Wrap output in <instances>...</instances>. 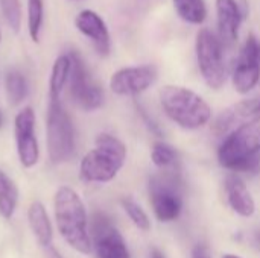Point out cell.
Segmentation results:
<instances>
[{
  "label": "cell",
  "mask_w": 260,
  "mask_h": 258,
  "mask_svg": "<svg viewBox=\"0 0 260 258\" xmlns=\"http://www.w3.org/2000/svg\"><path fill=\"white\" fill-rule=\"evenodd\" d=\"M90 233L91 246L98 258H131L122 234L105 214L93 216Z\"/></svg>",
  "instance_id": "9c48e42d"
},
{
  "label": "cell",
  "mask_w": 260,
  "mask_h": 258,
  "mask_svg": "<svg viewBox=\"0 0 260 258\" xmlns=\"http://www.w3.org/2000/svg\"><path fill=\"white\" fill-rule=\"evenodd\" d=\"M222 258H241L239 255H235V254H225Z\"/></svg>",
  "instance_id": "83f0119b"
},
{
  "label": "cell",
  "mask_w": 260,
  "mask_h": 258,
  "mask_svg": "<svg viewBox=\"0 0 260 258\" xmlns=\"http://www.w3.org/2000/svg\"><path fill=\"white\" fill-rule=\"evenodd\" d=\"M3 17L14 32L20 30L21 26V5L20 0H0Z\"/></svg>",
  "instance_id": "d4e9b609"
},
{
  "label": "cell",
  "mask_w": 260,
  "mask_h": 258,
  "mask_svg": "<svg viewBox=\"0 0 260 258\" xmlns=\"http://www.w3.org/2000/svg\"><path fill=\"white\" fill-rule=\"evenodd\" d=\"M197 59L200 71L210 88L219 90L227 79V68L224 62L222 43L210 29H201L195 43Z\"/></svg>",
  "instance_id": "8992f818"
},
{
  "label": "cell",
  "mask_w": 260,
  "mask_h": 258,
  "mask_svg": "<svg viewBox=\"0 0 260 258\" xmlns=\"http://www.w3.org/2000/svg\"><path fill=\"white\" fill-rule=\"evenodd\" d=\"M47 151L52 163L67 161L76 146V135L73 122L66 111L61 100H50L47 109Z\"/></svg>",
  "instance_id": "5b68a950"
},
{
  "label": "cell",
  "mask_w": 260,
  "mask_h": 258,
  "mask_svg": "<svg viewBox=\"0 0 260 258\" xmlns=\"http://www.w3.org/2000/svg\"><path fill=\"white\" fill-rule=\"evenodd\" d=\"M260 82V40L250 35L239 52L233 68V87L238 93L247 94Z\"/></svg>",
  "instance_id": "30bf717a"
},
{
  "label": "cell",
  "mask_w": 260,
  "mask_h": 258,
  "mask_svg": "<svg viewBox=\"0 0 260 258\" xmlns=\"http://www.w3.org/2000/svg\"><path fill=\"white\" fill-rule=\"evenodd\" d=\"M192 258H212V255H210V252H209V249L206 246L198 245V246H195V249L192 252Z\"/></svg>",
  "instance_id": "484cf974"
},
{
  "label": "cell",
  "mask_w": 260,
  "mask_h": 258,
  "mask_svg": "<svg viewBox=\"0 0 260 258\" xmlns=\"http://www.w3.org/2000/svg\"><path fill=\"white\" fill-rule=\"evenodd\" d=\"M151 158H152V163L158 169H161V170H171L175 166V163H177V152H175V149L171 144L163 143V141H158L152 148Z\"/></svg>",
  "instance_id": "603a6c76"
},
{
  "label": "cell",
  "mask_w": 260,
  "mask_h": 258,
  "mask_svg": "<svg viewBox=\"0 0 260 258\" xmlns=\"http://www.w3.org/2000/svg\"><path fill=\"white\" fill-rule=\"evenodd\" d=\"M160 103L166 116L184 129L203 128L212 117L209 103L200 94L184 87H163L160 91Z\"/></svg>",
  "instance_id": "277c9868"
},
{
  "label": "cell",
  "mask_w": 260,
  "mask_h": 258,
  "mask_svg": "<svg viewBox=\"0 0 260 258\" xmlns=\"http://www.w3.org/2000/svg\"><path fill=\"white\" fill-rule=\"evenodd\" d=\"M125 160V144L110 134H101L96 138V148L79 164V178L85 182H110L123 167Z\"/></svg>",
  "instance_id": "3957f363"
},
{
  "label": "cell",
  "mask_w": 260,
  "mask_h": 258,
  "mask_svg": "<svg viewBox=\"0 0 260 258\" xmlns=\"http://www.w3.org/2000/svg\"><path fill=\"white\" fill-rule=\"evenodd\" d=\"M44 15V3L43 0H27V29L32 41H40V32Z\"/></svg>",
  "instance_id": "7402d4cb"
},
{
  "label": "cell",
  "mask_w": 260,
  "mask_h": 258,
  "mask_svg": "<svg viewBox=\"0 0 260 258\" xmlns=\"http://www.w3.org/2000/svg\"><path fill=\"white\" fill-rule=\"evenodd\" d=\"M216 18L221 43L227 46L235 44L244 20L242 8L238 0H216Z\"/></svg>",
  "instance_id": "9a60e30c"
},
{
  "label": "cell",
  "mask_w": 260,
  "mask_h": 258,
  "mask_svg": "<svg viewBox=\"0 0 260 258\" xmlns=\"http://www.w3.org/2000/svg\"><path fill=\"white\" fill-rule=\"evenodd\" d=\"M5 85H6V94H8V100L12 106L20 105L29 93V85L26 78L17 71V70H11L6 73L5 78Z\"/></svg>",
  "instance_id": "44dd1931"
},
{
  "label": "cell",
  "mask_w": 260,
  "mask_h": 258,
  "mask_svg": "<svg viewBox=\"0 0 260 258\" xmlns=\"http://www.w3.org/2000/svg\"><path fill=\"white\" fill-rule=\"evenodd\" d=\"M70 56V75H69V91L73 102L84 111H96L104 105V90L93 81L90 71L79 56L72 52Z\"/></svg>",
  "instance_id": "ba28073f"
},
{
  "label": "cell",
  "mask_w": 260,
  "mask_h": 258,
  "mask_svg": "<svg viewBox=\"0 0 260 258\" xmlns=\"http://www.w3.org/2000/svg\"><path fill=\"white\" fill-rule=\"evenodd\" d=\"M0 40H2V35H0Z\"/></svg>",
  "instance_id": "4dcf8cb0"
},
{
  "label": "cell",
  "mask_w": 260,
  "mask_h": 258,
  "mask_svg": "<svg viewBox=\"0 0 260 258\" xmlns=\"http://www.w3.org/2000/svg\"><path fill=\"white\" fill-rule=\"evenodd\" d=\"M260 122V97L248 99L236 103L235 106L224 111L215 123V129L221 135H229L244 125Z\"/></svg>",
  "instance_id": "4fadbf2b"
},
{
  "label": "cell",
  "mask_w": 260,
  "mask_h": 258,
  "mask_svg": "<svg viewBox=\"0 0 260 258\" xmlns=\"http://www.w3.org/2000/svg\"><path fill=\"white\" fill-rule=\"evenodd\" d=\"M27 222L32 234L43 248H50L53 243V228L44 205L40 201H34L27 210Z\"/></svg>",
  "instance_id": "e0dca14e"
},
{
  "label": "cell",
  "mask_w": 260,
  "mask_h": 258,
  "mask_svg": "<svg viewBox=\"0 0 260 258\" xmlns=\"http://www.w3.org/2000/svg\"><path fill=\"white\" fill-rule=\"evenodd\" d=\"M69 75H70V56L61 55L53 62L52 73H50V82H49L50 100H59L62 88L69 81Z\"/></svg>",
  "instance_id": "ac0fdd59"
},
{
  "label": "cell",
  "mask_w": 260,
  "mask_h": 258,
  "mask_svg": "<svg viewBox=\"0 0 260 258\" xmlns=\"http://www.w3.org/2000/svg\"><path fill=\"white\" fill-rule=\"evenodd\" d=\"M180 18L190 24H201L207 18V6L204 0H172Z\"/></svg>",
  "instance_id": "ffe728a7"
},
{
  "label": "cell",
  "mask_w": 260,
  "mask_h": 258,
  "mask_svg": "<svg viewBox=\"0 0 260 258\" xmlns=\"http://www.w3.org/2000/svg\"><path fill=\"white\" fill-rule=\"evenodd\" d=\"M218 158L233 172L254 173L260 167V123L244 125L224 137Z\"/></svg>",
  "instance_id": "7a4b0ae2"
},
{
  "label": "cell",
  "mask_w": 260,
  "mask_h": 258,
  "mask_svg": "<svg viewBox=\"0 0 260 258\" xmlns=\"http://www.w3.org/2000/svg\"><path fill=\"white\" fill-rule=\"evenodd\" d=\"M122 207L125 210V213L128 214V217L133 220V224L142 230V231H148L151 228V222H149V217L148 214L143 211V208L136 202L133 201L131 198H123L122 199Z\"/></svg>",
  "instance_id": "cb8c5ba5"
},
{
  "label": "cell",
  "mask_w": 260,
  "mask_h": 258,
  "mask_svg": "<svg viewBox=\"0 0 260 258\" xmlns=\"http://www.w3.org/2000/svg\"><path fill=\"white\" fill-rule=\"evenodd\" d=\"M155 79L157 70L152 65L125 67L111 76L110 88L117 96H137L148 90Z\"/></svg>",
  "instance_id": "7c38bea8"
},
{
  "label": "cell",
  "mask_w": 260,
  "mask_h": 258,
  "mask_svg": "<svg viewBox=\"0 0 260 258\" xmlns=\"http://www.w3.org/2000/svg\"><path fill=\"white\" fill-rule=\"evenodd\" d=\"M18 202V189L15 182L0 169V214L11 219L15 213Z\"/></svg>",
  "instance_id": "d6986e66"
},
{
  "label": "cell",
  "mask_w": 260,
  "mask_h": 258,
  "mask_svg": "<svg viewBox=\"0 0 260 258\" xmlns=\"http://www.w3.org/2000/svg\"><path fill=\"white\" fill-rule=\"evenodd\" d=\"M2 123H3V116H2V111H0V128H2Z\"/></svg>",
  "instance_id": "f546056e"
},
{
  "label": "cell",
  "mask_w": 260,
  "mask_h": 258,
  "mask_svg": "<svg viewBox=\"0 0 260 258\" xmlns=\"http://www.w3.org/2000/svg\"><path fill=\"white\" fill-rule=\"evenodd\" d=\"M256 240H257V243L260 245V233H257V234H256Z\"/></svg>",
  "instance_id": "f1b7e54d"
},
{
  "label": "cell",
  "mask_w": 260,
  "mask_h": 258,
  "mask_svg": "<svg viewBox=\"0 0 260 258\" xmlns=\"http://www.w3.org/2000/svg\"><path fill=\"white\" fill-rule=\"evenodd\" d=\"M149 195L154 214L160 222H172L181 214L183 198L175 172L165 170L161 175L154 176L149 181Z\"/></svg>",
  "instance_id": "52a82bcc"
},
{
  "label": "cell",
  "mask_w": 260,
  "mask_h": 258,
  "mask_svg": "<svg viewBox=\"0 0 260 258\" xmlns=\"http://www.w3.org/2000/svg\"><path fill=\"white\" fill-rule=\"evenodd\" d=\"M225 192L227 199L235 213L242 217H251L256 211V204L248 192L247 186L236 176H229L225 179Z\"/></svg>",
  "instance_id": "2e32d148"
},
{
  "label": "cell",
  "mask_w": 260,
  "mask_h": 258,
  "mask_svg": "<svg viewBox=\"0 0 260 258\" xmlns=\"http://www.w3.org/2000/svg\"><path fill=\"white\" fill-rule=\"evenodd\" d=\"M75 24L82 35L91 40L99 55L107 56L110 53V47H111L110 32H108L105 21L101 18V15H98L96 12L90 9L81 11L75 20Z\"/></svg>",
  "instance_id": "5bb4252c"
},
{
  "label": "cell",
  "mask_w": 260,
  "mask_h": 258,
  "mask_svg": "<svg viewBox=\"0 0 260 258\" xmlns=\"http://www.w3.org/2000/svg\"><path fill=\"white\" fill-rule=\"evenodd\" d=\"M151 258H165V257H163V254H161L160 251L154 249V251H152V254H151Z\"/></svg>",
  "instance_id": "4316f807"
},
{
  "label": "cell",
  "mask_w": 260,
  "mask_h": 258,
  "mask_svg": "<svg viewBox=\"0 0 260 258\" xmlns=\"http://www.w3.org/2000/svg\"><path fill=\"white\" fill-rule=\"evenodd\" d=\"M18 160L23 167L30 169L40 160V148L35 135V113L30 106L23 108L14 120Z\"/></svg>",
  "instance_id": "8fae6325"
},
{
  "label": "cell",
  "mask_w": 260,
  "mask_h": 258,
  "mask_svg": "<svg viewBox=\"0 0 260 258\" xmlns=\"http://www.w3.org/2000/svg\"><path fill=\"white\" fill-rule=\"evenodd\" d=\"M53 207L56 225L66 243L79 254L88 255L93 251V246L87 211L79 195L72 187L62 186L55 193Z\"/></svg>",
  "instance_id": "6da1fadb"
}]
</instances>
